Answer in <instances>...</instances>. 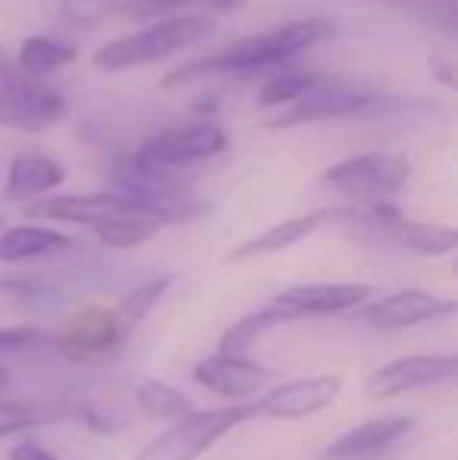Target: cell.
<instances>
[{
	"label": "cell",
	"instance_id": "obj_21",
	"mask_svg": "<svg viewBox=\"0 0 458 460\" xmlns=\"http://www.w3.org/2000/svg\"><path fill=\"white\" fill-rule=\"evenodd\" d=\"M292 323V316L286 314L276 304H267V307H257L251 314H245L242 320H236L232 326H227V332L220 335V354H236V358H248V351L264 339L267 332H274L276 326H286Z\"/></svg>",
	"mask_w": 458,
	"mask_h": 460
},
{
	"label": "cell",
	"instance_id": "obj_31",
	"mask_svg": "<svg viewBox=\"0 0 458 460\" xmlns=\"http://www.w3.org/2000/svg\"><path fill=\"white\" fill-rule=\"evenodd\" d=\"M10 385H13V373L6 369V364H0V394H4Z\"/></svg>",
	"mask_w": 458,
	"mask_h": 460
},
{
	"label": "cell",
	"instance_id": "obj_11",
	"mask_svg": "<svg viewBox=\"0 0 458 460\" xmlns=\"http://www.w3.org/2000/svg\"><path fill=\"white\" fill-rule=\"evenodd\" d=\"M455 307L458 304L453 297H440L424 288H402L383 295L380 301L361 304L358 320L377 329V332H405V329L424 326V323L446 320V316L455 314Z\"/></svg>",
	"mask_w": 458,
	"mask_h": 460
},
{
	"label": "cell",
	"instance_id": "obj_10",
	"mask_svg": "<svg viewBox=\"0 0 458 460\" xmlns=\"http://www.w3.org/2000/svg\"><path fill=\"white\" fill-rule=\"evenodd\" d=\"M455 373V354H405V358H396L373 369L364 379V394L371 401H396L411 392L449 385Z\"/></svg>",
	"mask_w": 458,
	"mask_h": 460
},
{
	"label": "cell",
	"instance_id": "obj_7",
	"mask_svg": "<svg viewBox=\"0 0 458 460\" xmlns=\"http://www.w3.org/2000/svg\"><path fill=\"white\" fill-rule=\"evenodd\" d=\"M227 145H229V138L220 122L198 119V122H189V126L166 128V132H157V135H151V138H145L129 154V160L139 166H148V170L185 172L195 164H204V160L223 154Z\"/></svg>",
	"mask_w": 458,
	"mask_h": 460
},
{
	"label": "cell",
	"instance_id": "obj_19",
	"mask_svg": "<svg viewBox=\"0 0 458 460\" xmlns=\"http://www.w3.org/2000/svg\"><path fill=\"white\" fill-rule=\"evenodd\" d=\"M67 248H73V238L41 223L4 226L0 229V263H29L38 261V257L60 254Z\"/></svg>",
	"mask_w": 458,
	"mask_h": 460
},
{
	"label": "cell",
	"instance_id": "obj_8",
	"mask_svg": "<svg viewBox=\"0 0 458 460\" xmlns=\"http://www.w3.org/2000/svg\"><path fill=\"white\" fill-rule=\"evenodd\" d=\"M242 0H60L57 10L69 22H104V19H132V22H148V19H170L183 13H229L238 10Z\"/></svg>",
	"mask_w": 458,
	"mask_h": 460
},
{
	"label": "cell",
	"instance_id": "obj_24",
	"mask_svg": "<svg viewBox=\"0 0 458 460\" xmlns=\"http://www.w3.org/2000/svg\"><path fill=\"white\" fill-rule=\"evenodd\" d=\"M73 60H76L73 44L60 41V38H50V35H31L19 44L16 66L22 69L25 75H31V79H44V75L69 66Z\"/></svg>",
	"mask_w": 458,
	"mask_h": 460
},
{
	"label": "cell",
	"instance_id": "obj_15",
	"mask_svg": "<svg viewBox=\"0 0 458 460\" xmlns=\"http://www.w3.org/2000/svg\"><path fill=\"white\" fill-rule=\"evenodd\" d=\"M373 297V285L367 282H305L280 291L274 297L276 307L286 310L292 320L308 316H339L358 310Z\"/></svg>",
	"mask_w": 458,
	"mask_h": 460
},
{
	"label": "cell",
	"instance_id": "obj_28",
	"mask_svg": "<svg viewBox=\"0 0 458 460\" xmlns=\"http://www.w3.org/2000/svg\"><path fill=\"white\" fill-rule=\"evenodd\" d=\"M6 460H63L60 455H54L50 448H44L38 438H19L16 445L10 448V455H6Z\"/></svg>",
	"mask_w": 458,
	"mask_h": 460
},
{
	"label": "cell",
	"instance_id": "obj_6",
	"mask_svg": "<svg viewBox=\"0 0 458 460\" xmlns=\"http://www.w3.org/2000/svg\"><path fill=\"white\" fill-rule=\"evenodd\" d=\"M411 179V164L402 154L367 151L358 157H346L324 170L320 182L333 191L346 194L352 207H371L392 200Z\"/></svg>",
	"mask_w": 458,
	"mask_h": 460
},
{
	"label": "cell",
	"instance_id": "obj_23",
	"mask_svg": "<svg viewBox=\"0 0 458 460\" xmlns=\"http://www.w3.org/2000/svg\"><path fill=\"white\" fill-rule=\"evenodd\" d=\"M135 407L141 411V417L148 420H157V423H176L183 420L185 413H192V401L185 398L179 388H173L170 382H160V379H141L132 392Z\"/></svg>",
	"mask_w": 458,
	"mask_h": 460
},
{
	"label": "cell",
	"instance_id": "obj_13",
	"mask_svg": "<svg viewBox=\"0 0 458 460\" xmlns=\"http://www.w3.org/2000/svg\"><path fill=\"white\" fill-rule=\"evenodd\" d=\"M192 379L202 388H208V392H214L217 398L229 401V404H245L248 398L261 394L264 388H270L276 373L251 358H236V354L217 351L192 367Z\"/></svg>",
	"mask_w": 458,
	"mask_h": 460
},
{
	"label": "cell",
	"instance_id": "obj_4",
	"mask_svg": "<svg viewBox=\"0 0 458 460\" xmlns=\"http://www.w3.org/2000/svg\"><path fill=\"white\" fill-rule=\"evenodd\" d=\"M69 103L60 88L44 79H31L0 48V126L16 132H48L60 126Z\"/></svg>",
	"mask_w": 458,
	"mask_h": 460
},
{
	"label": "cell",
	"instance_id": "obj_22",
	"mask_svg": "<svg viewBox=\"0 0 458 460\" xmlns=\"http://www.w3.org/2000/svg\"><path fill=\"white\" fill-rule=\"evenodd\" d=\"M73 417V411L63 404H44V401H0V438L25 436L41 426L60 423Z\"/></svg>",
	"mask_w": 458,
	"mask_h": 460
},
{
	"label": "cell",
	"instance_id": "obj_25",
	"mask_svg": "<svg viewBox=\"0 0 458 460\" xmlns=\"http://www.w3.org/2000/svg\"><path fill=\"white\" fill-rule=\"evenodd\" d=\"M176 282V276L173 273H164L157 279H148V282L135 285L132 291H129L126 297H122L120 304H116V320H120V326L126 329L129 335L135 332V329L141 326V323L148 320V316L154 314V307H157L160 301H164V295L170 291V285Z\"/></svg>",
	"mask_w": 458,
	"mask_h": 460
},
{
	"label": "cell",
	"instance_id": "obj_30",
	"mask_svg": "<svg viewBox=\"0 0 458 460\" xmlns=\"http://www.w3.org/2000/svg\"><path fill=\"white\" fill-rule=\"evenodd\" d=\"M430 73L434 79H440L446 88H455V60L449 54H430Z\"/></svg>",
	"mask_w": 458,
	"mask_h": 460
},
{
	"label": "cell",
	"instance_id": "obj_18",
	"mask_svg": "<svg viewBox=\"0 0 458 460\" xmlns=\"http://www.w3.org/2000/svg\"><path fill=\"white\" fill-rule=\"evenodd\" d=\"M63 182H67V170H63L60 160L48 157V154H38V151H22L6 166L4 194L13 204H31V200L48 198V194L57 191Z\"/></svg>",
	"mask_w": 458,
	"mask_h": 460
},
{
	"label": "cell",
	"instance_id": "obj_20",
	"mask_svg": "<svg viewBox=\"0 0 458 460\" xmlns=\"http://www.w3.org/2000/svg\"><path fill=\"white\" fill-rule=\"evenodd\" d=\"M164 226H170V219L139 207V210H129V213H120V217L104 219V223H98L92 232L104 248L132 251V248H139V244H145L148 238L157 235Z\"/></svg>",
	"mask_w": 458,
	"mask_h": 460
},
{
	"label": "cell",
	"instance_id": "obj_3",
	"mask_svg": "<svg viewBox=\"0 0 458 460\" xmlns=\"http://www.w3.org/2000/svg\"><path fill=\"white\" fill-rule=\"evenodd\" d=\"M251 420H255L251 401L211 407V411H192L166 426L164 432H157L151 442L141 445L135 460H198Z\"/></svg>",
	"mask_w": 458,
	"mask_h": 460
},
{
	"label": "cell",
	"instance_id": "obj_29",
	"mask_svg": "<svg viewBox=\"0 0 458 460\" xmlns=\"http://www.w3.org/2000/svg\"><path fill=\"white\" fill-rule=\"evenodd\" d=\"M427 10H430V16H434V22L440 25L443 31L453 35L455 31V0H430Z\"/></svg>",
	"mask_w": 458,
	"mask_h": 460
},
{
	"label": "cell",
	"instance_id": "obj_5",
	"mask_svg": "<svg viewBox=\"0 0 458 460\" xmlns=\"http://www.w3.org/2000/svg\"><path fill=\"white\" fill-rule=\"evenodd\" d=\"M392 107L390 94L371 92V88L352 85L343 79L320 75L308 94H301L295 103L283 107L274 119H267V128H299L311 122L327 119H348V116H373L386 113Z\"/></svg>",
	"mask_w": 458,
	"mask_h": 460
},
{
	"label": "cell",
	"instance_id": "obj_27",
	"mask_svg": "<svg viewBox=\"0 0 458 460\" xmlns=\"http://www.w3.org/2000/svg\"><path fill=\"white\" fill-rule=\"evenodd\" d=\"M50 345V335L35 326H0V358L6 354H22L29 348Z\"/></svg>",
	"mask_w": 458,
	"mask_h": 460
},
{
	"label": "cell",
	"instance_id": "obj_2",
	"mask_svg": "<svg viewBox=\"0 0 458 460\" xmlns=\"http://www.w3.org/2000/svg\"><path fill=\"white\" fill-rule=\"evenodd\" d=\"M214 29L217 19L208 16V13H183V16L157 19V22L145 25L135 35L116 38V41L98 48L92 63L98 69H104V73H126V69H139L148 66V63L166 60V57L179 54V50L208 38Z\"/></svg>",
	"mask_w": 458,
	"mask_h": 460
},
{
	"label": "cell",
	"instance_id": "obj_1",
	"mask_svg": "<svg viewBox=\"0 0 458 460\" xmlns=\"http://www.w3.org/2000/svg\"><path fill=\"white\" fill-rule=\"evenodd\" d=\"M333 35V25L327 19H299V22L280 25V29L261 31V35L242 38L229 48L208 54L202 60H192L185 66L173 69L164 79L166 88L192 85L204 79H251V75L283 73L299 54L311 50L324 38Z\"/></svg>",
	"mask_w": 458,
	"mask_h": 460
},
{
	"label": "cell",
	"instance_id": "obj_26",
	"mask_svg": "<svg viewBox=\"0 0 458 460\" xmlns=\"http://www.w3.org/2000/svg\"><path fill=\"white\" fill-rule=\"evenodd\" d=\"M320 79V73H301V69H283V73L270 75L267 85L257 92V103L264 110H283L289 103H295L301 94H308L314 88V82Z\"/></svg>",
	"mask_w": 458,
	"mask_h": 460
},
{
	"label": "cell",
	"instance_id": "obj_16",
	"mask_svg": "<svg viewBox=\"0 0 458 460\" xmlns=\"http://www.w3.org/2000/svg\"><path fill=\"white\" fill-rule=\"evenodd\" d=\"M126 339L129 332L120 326L113 310L111 314L107 310H85L63 329L60 339H50V345L60 348L69 360L94 364V360H104L107 354H113Z\"/></svg>",
	"mask_w": 458,
	"mask_h": 460
},
{
	"label": "cell",
	"instance_id": "obj_12",
	"mask_svg": "<svg viewBox=\"0 0 458 460\" xmlns=\"http://www.w3.org/2000/svg\"><path fill=\"white\" fill-rule=\"evenodd\" d=\"M148 210L145 204L126 198L120 191H88V194H48L41 200H31L22 207L29 219H44V223H67V226H88L94 229L98 223L129 210Z\"/></svg>",
	"mask_w": 458,
	"mask_h": 460
},
{
	"label": "cell",
	"instance_id": "obj_14",
	"mask_svg": "<svg viewBox=\"0 0 458 460\" xmlns=\"http://www.w3.org/2000/svg\"><path fill=\"white\" fill-rule=\"evenodd\" d=\"M415 429H418V420L405 417V413L364 420V423L346 429L339 438H333L320 451V460H380L392 455L402 442H409V436Z\"/></svg>",
	"mask_w": 458,
	"mask_h": 460
},
{
	"label": "cell",
	"instance_id": "obj_17",
	"mask_svg": "<svg viewBox=\"0 0 458 460\" xmlns=\"http://www.w3.org/2000/svg\"><path fill=\"white\" fill-rule=\"evenodd\" d=\"M339 217H343V207H320V210L274 223L270 229L257 232L255 238H248V242H242L238 248H232L227 263H242V261H255V257H270V254H280V251H289L292 244L311 238L320 226L339 223Z\"/></svg>",
	"mask_w": 458,
	"mask_h": 460
},
{
	"label": "cell",
	"instance_id": "obj_9",
	"mask_svg": "<svg viewBox=\"0 0 458 460\" xmlns=\"http://www.w3.org/2000/svg\"><path fill=\"white\" fill-rule=\"evenodd\" d=\"M339 394H343V379L339 376H299V379H286L264 388L251 401V413H255V420H286V423L289 420H308L324 413Z\"/></svg>",
	"mask_w": 458,
	"mask_h": 460
},
{
	"label": "cell",
	"instance_id": "obj_32",
	"mask_svg": "<svg viewBox=\"0 0 458 460\" xmlns=\"http://www.w3.org/2000/svg\"><path fill=\"white\" fill-rule=\"evenodd\" d=\"M386 4H399V0H386Z\"/></svg>",
	"mask_w": 458,
	"mask_h": 460
}]
</instances>
